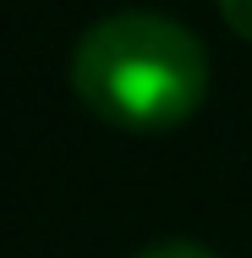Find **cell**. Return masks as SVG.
<instances>
[{
	"label": "cell",
	"instance_id": "7a4b0ae2",
	"mask_svg": "<svg viewBox=\"0 0 252 258\" xmlns=\"http://www.w3.org/2000/svg\"><path fill=\"white\" fill-rule=\"evenodd\" d=\"M219 17L230 22L236 39H247V44H252V0H219Z\"/></svg>",
	"mask_w": 252,
	"mask_h": 258
},
{
	"label": "cell",
	"instance_id": "3957f363",
	"mask_svg": "<svg viewBox=\"0 0 252 258\" xmlns=\"http://www.w3.org/2000/svg\"><path fill=\"white\" fill-rule=\"evenodd\" d=\"M132 258H219V253H208L198 242H159V247H143V253H132Z\"/></svg>",
	"mask_w": 252,
	"mask_h": 258
},
{
	"label": "cell",
	"instance_id": "6da1fadb",
	"mask_svg": "<svg viewBox=\"0 0 252 258\" xmlns=\"http://www.w3.org/2000/svg\"><path fill=\"white\" fill-rule=\"evenodd\" d=\"M71 88L104 126L176 132L208 94V55L192 28L159 11H121L82 33L71 55Z\"/></svg>",
	"mask_w": 252,
	"mask_h": 258
}]
</instances>
